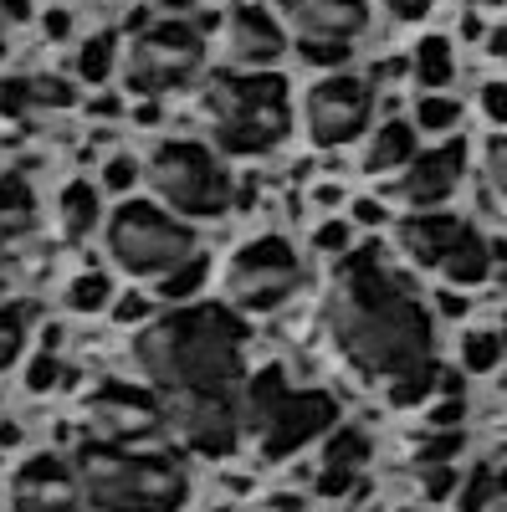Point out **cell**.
Masks as SVG:
<instances>
[{
  "label": "cell",
  "mask_w": 507,
  "mask_h": 512,
  "mask_svg": "<svg viewBox=\"0 0 507 512\" xmlns=\"http://www.w3.org/2000/svg\"><path fill=\"white\" fill-rule=\"evenodd\" d=\"M461 36H467V41H482V36H487V26H482V16H477V6H472L467 16H461Z\"/></svg>",
  "instance_id": "cell-44"
},
{
  "label": "cell",
  "mask_w": 507,
  "mask_h": 512,
  "mask_svg": "<svg viewBox=\"0 0 507 512\" xmlns=\"http://www.w3.org/2000/svg\"><path fill=\"white\" fill-rule=\"evenodd\" d=\"M82 502V482L77 466H67L62 456H31L16 477V512H77Z\"/></svg>",
  "instance_id": "cell-15"
},
{
  "label": "cell",
  "mask_w": 507,
  "mask_h": 512,
  "mask_svg": "<svg viewBox=\"0 0 507 512\" xmlns=\"http://www.w3.org/2000/svg\"><path fill=\"white\" fill-rule=\"evenodd\" d=\"M487 57L507 62V31H492V36H487Z\"/></svg>",
  "instance_id": "cell-49"
},
{
  "label": "cell",
  "mask_w": 507,
  "mask_h": 512,
  "mask_svg": "<svg viewBox=\"0 0 507 512\" xmlns=\"http://www.w3.org/2000/svg\"><path fill=\"white\" fill-rule=\"evenodd\" d=\"M415 134L420 128L400 123V118L379 123L369 134V144H364V175H400V169L415 159Z\"/></svg>",
  "instance_id": "cell-19"
},
{
  "label": "cell",
  "mask_w": 507,
  "mask_h": 512,
  "mask_svg": "<svg viewBox=\"0 0 507 512\" xmlns=\"http://www.w3.org/2000/svg\"><path fill=\"white\" fill-rule=\"evenodd\" d=\"M108 297H113V282H108L103 272H82V277L67 287V308H72V313H103Z\"/></svg>",
  "instance_id": "cell-25"
},
{
  "label": "cell",
  "mask_w": 507,
  "mask_h": 512,
  "mask_svg": "<svg viewBox=\"0 0 507 512\" xmlns=\"http://www.w3.org/2000/svg\"><path fill=\"white\" fill-rule=\"evenodd\" d=\"M446 492H451V472H446V466H431V472H426V497L441 502Z\"/></svg>",
  "instance_id": "cell-39"
},
{
  "label": "cell",
  "mask_w": 507,
  "mask_h": 512,
  "mask_svg": "<svg viewBox=\"0 0 507 512\" xmlns=\"http://www.w3.org/2000/svg\"><path fill=\"white\" fill-rule=\"evenodd\" d=\"M385 6H390L400 21H420V16L431 11V0H385Z\"/></svg>",
  "instance_id": "cell-40"
},
{
  "label": "cell",
  "mask_w": 507,
  "mask_h": 512,
  "mask_svg": "<svg viewBox=\"0 0 507 512\" xmlns=\"http://www.w3.org/2000/svg\"><path fill=\"white\" fill-rule=\"evenodd\" d=\"M98 216H103V210H98V190L93 185L77 180V185L62 190V231H67V241H82L98 226Z\"/></svg>",
  "instance_id": "cell-22"
},
{
  "label": "cell",
  "mask_w": 507,
  "mask_h": 512,
  "mask_svg": "<svg viewBox=\"0 0 507 512\" xmlns=\"http://www.w3.org/2000/svg\"><path fill=\"white\" fill-rule=\"evenodd\" d=\"M461 231H467V221L441 216V210H426V216H410V221H400V226H395V241H400V251L410 256L415 267L441 272V262L451 256V246L461 241Z\"/></svg>",
  "instance_id": "cell-17"
},
{
  "label": "cell",
  "mask_w": 507,
  "mask_h": 512,
  "mask_svg": "<svg viewBox=\"0 0 507 512\" xmlns=\"http://www.w3.org/2000/svg\"><path fill=\"white\" fill-rule=\"evenodd\" d=\"M31 82L26 77H0V118H21L31 108Z\"/></svg>",
  "instance_id": "cell-28"
},
{
  "label": "cell",
  "mask_w": 507,
  "mask_h": 512,
  "mask_svg": "<svg viewBox=\"0 0 507 512\" xmlns=\"http://www.w3.org/2000/svg\"><path fill=\"white\" fill-rule=\"evenodd\" d=\"M303 62L308 67H344L349 47H344V41H303Z\"/></svg>",
  "instance_id": "cell-32"
},
{
  "label": "cell",
  "mask_w": 507,
  "mask_h": 512,
  "mask_svg": "<svg viewBox=\"0 0 507 512\" xmlns=\"http://www.w3.org/2000/svg\"><path fill=\"white\" fill-rule=\"evenodd\" d=\"M21 344H26V318H21V308H0V369L16 364Z\"/></svg>",
  "instance_id": "cell-27"
},
{
  "label": "cell",
  "mask_w": 507,
  "mask_h": 512,
  "mask_svg": "<svg viewBox=\"0 0 507 512\" xmlns=\"http://www.w3.org/2000/svg\"><path fill=\"white\" fill-rule=\"evenodd\" d=\"M31 98L41 108H72V82L67 77H31Z\"/></svg>",
  "instance_id": "cell-29"
},
{
  "label": "cell",
  "mask_w": 507,
  "mask_h": 512,
  "mask_svg": "<svg viewBox=\"0 0 507 512\" xmlns=\"http://www.w3.org/2000/svg\"><path fill=\"white\" fill-rule=\"evenodd\" d=\"M149 185L154 195L169 205V210H180V216H226L231 210V175H226V164L200 149V144H185V139H169L149 154Z\"/></svg>",
  "instance_id": "cell-6"
},
{
  "label": "cell",
  "mask_w": 507,
  "mask_h": 512,
  "mask_svg": "<svg viewBox=\"0 0 507 512\" xmlns=\"http://www.w3.org/2000/svg\"><path fill=\"white\" fill-rule=\"evenodd\" d=\"M410 72L426 93H441L456 77V57H451V36H420L410 52Z\"/></svg>",
  "instance_id": "cell-21"
},
{
  "label": "cell",
  "mask_w": 507,
  "mask_h": 512,
  "mask_svg": "<svg viewBox=\"0 0 507 512\" xmlns=\"http://www.w3.org/2000/svg\"><path fill=\"white\" fill-rule=\"evenodd\" d=\"M159 6H164V11H190L195 0H159Z\"/></svg>",
  "instance_id": "cell-51"
},
{
  "label": "cell",
  "mask_w": 507,
  "mask_h": 512,
  "mask_svg": "<svg viewBox=\"0 0 507 512\" xmlns=\"http://www.w3.org/2000/svg\"><path fill=\"white\" fill-rule=\"evenodd\" d=\"M159 425L175 431L180 446L200 456H231L241 441V395H210V390H154Z\"/></svg>",
  "instance_id": "cell-8"
},
{
  "label": "cell",
  "mask_w": 507,
  "mask_h": 512,
  "mask_svg": "<svg viewBox=\"0 0 507 512\" xmlns=\"http://www.w3.org/2000/svg\"><path fill=\"white\" fill-rule=\"evenodd\" d=\"M333 420H338L333 395H323V390H287L282 405L272 410V420L257 431V436H262V456H267V461L292 456L298 446H308L313 436H328Z\"/></svg>",
  "instance_id": "cell-11"
},
{
  "label": "cell",
  "mask_w": 507,
  "mask_h": 512,
  "mask_svg": "<svg viewBox=\"0 0 507 512\" xmlns=\"http://www.w3.org/2000/svg\"><path fill=\"white\" fill-rule=\"evenodd\" d=\"M405 512H420V507H405Z\"/></svg>",
  "instance_id": "cell-54"
},
{
  "label": "cell",
  "mask_w": 507,
  "mask_h": 512,
  "mask_svg": "<svg viewBox=\"0 0 507 512\" xmlns=\"http://www.w3.org/2000/svg\"><path fill=\"white\" fill-rule=\"evenodd\" d=\"M0 16H6V21H26L31 16V0H0Z\"/></svg>",
  "instance_id": "cell-46"
},
{
  "label": "cell",
  "mask_w": 507,
  "mask_h": 512,
  "mask_svg": "<svg viewBox=\"0 0 507 512\" xmlns=\"http://www.w3.org/2000/svg\"><path fill=\"white\" fill-rule=\"evenodd\" d=\"M328 333L349 364L374 379L431 369V313L379 267V246L354 251V262L328 297Z\"/></svg>",
  "instance_id": "cell-1"
},
{
  "label": "cell",
  "mask_w": 507,
  "mask_h": 512,
  "mask_svg": "<svg viewBox=\"0 0 507 512\" xmlns=\"http://www.w3.org/2000/svg\"><path fill=\"white\" fill-rule=\"evenodd\" d=\"M354 241V221H323L318 231H313V246L323 251V256H333V251H344Z\"/></svg>",
  "instance_id": "cell-33"
},
{
  "label": "cell",
  "mask_w": 507,
  "mask_h": 512,
  "mask_svg": "<svg viewBox=\"0 0 507 512\" xmlns=\"http://www.w3.org/2000/svg\"><path fill=\"white\" fill-rule=\"evenodd\" d=\"M134 180H139V164H134L129 154H113V159L103 164V185H108V190H129Z\"/></svg>",
  "instance_id": "cell-35"
},
{
  "label": "cell",
  "mask_w": 507,
  "mask_h": 512,
  "mask_svg": "<svg viewBox=\"0 0 507 512\" xmlns=\"http://www.w3.org/2000/svg\"><path fill=\"white\" fill-rule=\"evenodd\" d=\"M364 461H369V436H359V431H328L323 466H318V497L349 492Z\"/></svg>",
  "instance_id": "cell-18"
},
{
  "label": "cell",
  "mask_w": 507,
  "mask_h": 512,
  "mask_svg": "<svg viewBox=\"0 0 507 512\" xmlns=\"http://www.w3.org/2000/svg\"><path fill=\"white\" fill-rule=\"evenodd\" d=\"M405 72H410V62H400V57H390V62H379V72H374V77H379V82H390V77L400 82Z\"/></svg>",
  "instance_id": "cell-47"
},
{
  "label": "cell",
  "mask_w": 507,
  "mask_h": 512,
  "mask_svg": "<svg viewBox=\"0 0 507 512\" xmlns=\"http://www.w3.org/2000/svg\"><path fill=\"white\" fill-rule=\"evenodd\" d=\"M272 6L303 41H344V47H354V36H364L369 26L364 0H272Z\"/></svg>",
  "instance_id": "cell-13"
},
{
  "label": "cell",
  "mask_w": 507,
  "mask_h": 512,
  "mask_svg": "<svg viewBox=\"0 0 507 512\" xmlns=\"http://www.w3.org/2000/svg\"><path fill=\"white\" fill-rule=\"evenodd\" d=\"M0 57H6V36H0Z\"/></svg>",
  "instance_id": "cell-53"
},
{
  "label": "cell",
  "mask_w": 507,
  "mask_h": 512,
  "mask_svg": "<svg viewBox=\"0 0 507 512\" xmlns=\"http://www.w3.org/2000/svg\"><path fill=\"white\" fill-rule=\"evenodd\" d=\"M441 277L451 287H477V282L492 277V246H487V236L472 221H467V231H461V241L451 246V256L441 262Z\"/></svg>",
  "instance_id": "cell-20"
},
{
  "label": "cell",
  "mask_w": 507,
  "mask_h": 512,
  "mask_svg": "<svg viewBox=\"0 0 507 512\" xmlns=\"http://www.w3.org/2000/svg\"><path fill=\"white\" fill-rule=\"evenodd\" d=\"M77 482L98 512H180L190 497V477L175 456L108 441H88L77 451Z\"/></svg>",
  "instance_id": "cell-3"
},
{
  "label": "cell",
  "mask_w": 507,
  "mask_h": 512,
  "mask_svg": "<svg viewBox=\"0 0 507 512\" xmlns=\"http://www.w3.org/2000/svg\"><path fill=\"white\" fill-rule=\"evenodd\" d=\"M41 26H47L52 41H62V36L72 31V11H47V21H41Z\"/></svg>",
  "instance_id": "cell-43"
},
{
  "label": "cell",
  "mask_w": 507,
  "mask_h": 512,
  "mask_svg": "<svg viewBox=\"0 0 507 512\" xmlns=\"http://www.w3.org/2000/svg\"><path fill=\"white\" fill-rule=\"evenodd\" d=\"M113 72V31H98L82 41V52H77V77L82 82H108Z\"/></svg>",
  "instance_id": "cell-24"
},
{
  "label": "cell",
  "mask_w": 507,
  "mask_h": 512,
  "mask_svg": "<svg viewBox=\"0 0 507 512\" xmlns=\"http://www.w3.org/2000/svg\"><path fill=\"white\" fill-rule=\"evenodd\" d=\"M57 379H67V369L57 364V354H41V359H31V369H26V390H31V395H47Z\"/></svg>",
  "instance_id": "cell-30"
},
{
  "label": "cell",
  "mask_w": 507,
  "mask_h": 512,
  "mask_svg": "<svg viewBox=\"0 0 507 512\" xmlns=\"http://www.w3.org/2000/svg\"><path fill=\"white\" fill-rule=\"evenodd\" d=\"M287 52V36L277 26V16H267L262 6H236L226 16V57L241 72H272V62Z\"/></svg>",
  "instance_id": "cell-16"
},
{
  "label": "cell",
  "mask_w": 507,
  "mask_h": 512,
  "mask_svg": "<svg viewBox=\"0 0 507 512\" xmlns=\"http://www.w3.org/2000/svg\"><path fill=\"white\" fill-rule=\"evenodd\" d=\"M492 487H497V472H487V466H482V472L461 487V512H482L487 497H492Z\"/></svg>",
  "instance_id": "cell-34"
},
{
  "label": "cell",
  "mask_w": 507,
  "mask_h": 512,
  "mask_svg": "<svg viewBox=\"0 0 507 512\" xmlns=\"http://www.w3.org/2000/svg\"><path fill=\"white\" fill-rule=\"evenodd\" d=\"M108 251L134 277H175L195 262V231L149 200H129L108 216Z\"/></svg>",
  "instance_id": "cell-5"
},
{
  "label": "cell",
  "mask_w": 507,
  "mask_h": 512,
  "mask_svg": "<svg viewBox=\"0 0 507 512\" xmlns=\"http://www.w3.org/2000/svg\"><path fill=\"white\" fill-rule=\"evenodd\" d=\"M369 118H374V88L364 77L328 72L303 93V128L318 149L354 144L359 134H369Z\"/></svg>",
  "instance_id": "cell-10"
},
{
  "label": "cell",
  "mask_w": 507,
  "mask_h": 512,
  "mask_svg": "<svg viewBox=\"0 0 507 512\" xmlns=\"http://www.w3.org/2000/svg\"><path fill=\"white\" fill-rule=\"evenodd\" d=\"M461 169H467V144H441L431 154H415L400 180H395V195L410 205V210H441L456 185H461Z\"/></svg>",
  "instance_id": "cell-12"
},
{
  "label": "cell",
  "mask_w": 507,
  "mask_h": 512,
  "mask_svg": "<svg viewBox=\"0 0 507 512\" xmlns=\"http://www.w3.org/2000/svg\"><path fill=\"white\" fill-rule=\"evenodd\" d=\"M461 420V400L451 395L446 405H431V425H441V431H451V425Z\"/></svg>",
  "instance_id": "cell-41"
},
{
  "label": "cell",
  "mask_w": 507,
  "mask_h": 512,
  "mask_svg": "<svg viewBox=\"0 0 507 512\" xmlns=\"http://www.w3.org/2000/svg\"><path fill=\"white\" fill-rule=\"evenodd\" d=\"M482 512H507V472L497 477V487H492V497H487V507Z\"/></svg>",
  "instance_id": "cell-45"
},
{
  "label": "cell",
  "mask_w": 507,
  "mask_h": 512,
  "mask_svg": "<svg viewBox=\"0 0 507 512\" xmlns=\"http://www.w3.org/2000/svg\"><path fill=\"white\" fill-rule=\"evenodd\" d=\"M461 123V103L446 98V93H426L415 108V128L420 134H451V128Z\"/></svg>",
  "instance_id": "cell-23"
},
{
  "label": "cell",
  "mask_w": 507,
  "mask_h": 512,
  "mask_svg": "<svg viewBox=\"0 0 507 512\" xmlns=\"http://www.w3.org/2000/svg\"><path fill=\"white\" fill-rule=\"evenodd\" d=\"M477 103H482V113H487L492 123H502V128H507V82H482Z\"/></svg>",
  "instance_id": "cell-36"
},
{
  "label": "cell",
  "mask_w": 507,
  "mask_h": 512,
  "mask_svg": "<svg viewBox=\"0 0 507 512\" xmlns=\"http://www.w3.org/2000/svg\"><path fill=\"white\" fill-rule=\"evenodd\" d=\"M303 282V262L282 236H257L246 241L231 267H226V303L231 308H246V313H272L282 308L292 292Z\"/></svg>",
  "instance_id": "cell-7"
},
{
  "label": "cell",
  "mask_w": 507,
  "mask_h": 512,
  "mask_svg": "<svg viewBox=\"0 0 507 512\" xmlns=\"http://www.w3.org/2000/svg\"><path fill=\"white\" fill-rule=\"evenodd\" d=\"M487 180H492V190L507 200V139H492V144H487Z\"/></svg>",
  "instance_id": "cell-37"
},
{
  "label": "cell",
  "mask_w": 507,
  "mask_h": 512,
  "mask_svg": "<svg viewBox=\"0 0 507 512\" xmlns=\"http://www.w3.org/2000/svg\"><path fill=\"white\" fill-rule=\"evenodd\" d=\"M241 318L231 303H200L164 313L134 338V359L154 390H210L241 395Z\"/></svg>",
  "instance_id": "cell-2"
},
{
  "label": "cell",
  "mask_w": 507,
  "mask_h": 512,
  "mask_svg": "<svg viewBox=\"0 0 507 512\" xmlns=\"http://www.w3.org/2000/svg\"><path fill=\"white\" fill-rule=\"evenodd\" d=\"M88 415H93L98 436L108 446H134L159 425V400L129 390V384H103V390L93 395V405H88Z\"/></svg>",
  "instance_id": "cell-14"
},
{
  "label": "cell",
  "mask_w": 507,
  "mask_h": 512,
  "mask_svg": "<svg viewBox=\"0 0 507 512\" xmlns=\"http://www.w3.org/2000/svg\"><path fill=\"white\" fill-rule=\"evenodd\" d=\"M446 318H461V313H467V297H456V292H441V303H436Z\"/></svg>",
  "instance_id": "cell-48"
},
{
  "label": "cell",
  "mask_w": 507,
  "mask_h": 512,
  "mask_svg": "<svg viewBox=\"0 0 507 512\" xmlns=\"http://www.w3.org/2000/svg\"><path fill=\"white\" fill-rule=\"evenodd\" d=\"M472 6H497V0H472Z\"/></svg>",
  "instance_id": "cell-52"
},
{
  "label": "cell",
  "mask_w": 507,
  "mask_h": 512,
  "mask_svg": "<svg viewBox=\"0 0 507 512\" xmlns=\"http://www.w3.org/2000/svg\"><path fill=\"white\" fill-rule=\"evenodd\" d=\"M461 364H467L472 374H492L502 364V333H467L461 338Z\"/></svg>",
  "instance_id": "cell-26"
},
{
  "label": "cell",
  "mask_w": 507,
  "mask_h": 512,
  "mask_svg": "<svg viewBox=\"0 0 507 512\" xmlns=\"http://www.w3.org/2000/svg\"><path fill=\"white\" fill-rule=\"evenodd\" d=\"M93 113H98V118H113V113H118V98H98Z\"/></svg>",
  "instance_id": "cell-50"
},
{
  "label": "cell",
  "mask_w": 507,
  "mask_h": 512,
  "mask_svg": "<svg viewBox=\"0 0 507 512\" xmlns=\"http://www.w3.org/2000/svg\"><path fill=\"white\" fill-rule=\"evenodd\" d=\"M205 67V41L200 31L180 26V21H164L134 36L129 47V88L134 93H169V88H185V82Z\"/></svg>",
  "instance_id": "cell-9"
},
{
  "label": "cell",
  "mask_w": 507,
  "mask_h": 512,
  "mask_svg": "<svg viewBox=\"0 0 507 512\" xmlns=\"http://www.w3.org/2000/svg\"><path fill=\"white\" fill-rule=\"evenodd\" d=\"M200 282H205V256H195V262L180 267L175 277H164V297H175V303H180V297H195Z\"/></svg>",
  "instance_id": "cell-31"
},
{
  "label": "cell",
  "mask_w": 507,
  "mask_h": 512,
  "mask_svg": "<svg viewBox=\"0 0 507 512\" xmlns=\"http://www.w3.org/2000/svg\"><path fill=\"white\" fill-rule=\"evenodd\" d=\"M354 221L359 226H379V221H385V205H379V200H354Z\"/></svg>",
  "instance_id": "cell-42"
},
{
  "label": "cell",
  "mask_w": 507,
  "mask_h": 512,
  "mask_svg": "<svg viewBox=\"0 0 507 512\" xmlns=\"http://www.w3.org/2000/svg\"><path fill=\"white\" fill-rule=\"evenodd\" d=\"M216 149L236 159H257L287 134V82L277 72H226L205 93Z\"/></svg>",
  "instance_id": "cell-4"
},
{
  "label": "cell",
  "mask_w": 507,
  "mask_h": 512,
  "mask_svg": "<svg viewBox=\"0 0 507 512\" xmlns=\"http://www.w3.org/2000/svg\"><path fill=\"white\" fill-rule=\"evenodd\" d=\"M113 318L118 323H144L149 318V297L144 292H123L118 303H113Z\"/></svg>",
  "instance_id": "cell-38"
}]
</instances>
